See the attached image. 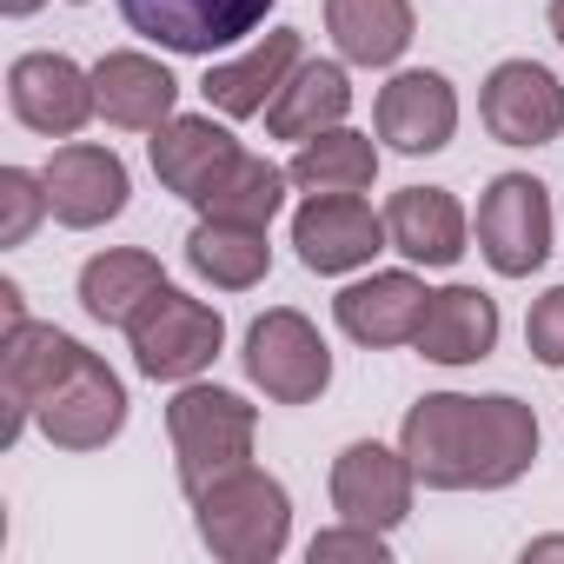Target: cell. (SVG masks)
I'll use <instances>...</instances> for the list:
<instances>
[{
    "label": "cell",
    "instance_id": "cell-1",
    "mask_svg": "<svg viewBox=\"0 0 564 564\" xmlns=\"http://www.w3.org/2000/svg\"><path fill=\"white\" fill-rule=\"evenodd\" d=\"M399 452L432 491H505L538 458V412L511 392H425L399 425Z\"/></svg>",
    "mask_w": 564,
    "mask_h": 564
},
{
    "label": "cell",
    "instance_id": "cell-2",
    "mask_svg": "<svg viewBox=\"0 0 564 564\" xmlns=\"http://www.w3.org/2000/svg\"><path fill=\"white\" fill-rule=\"evenodd\" d=\"M193 524H199V544L213 557H226V564H272L293 544V498H286L279 478L239 465V471L213 478L193 498Z\"/></svg>",
    "mask_w": 564,
    "mask_h": 564
},
{
    "label": "cell",
    "instance_id": "cell-3",
    "mask_svg": "<svg viewBox=\"0 0 564 564\" xmlns=\"http://www.w3.org/2000/svg\"><path fill=\"white\" fill-rule=\"evenodd\" d=\"M252 432H259V412L226 392V386H180L173 405H166V438H173V458H180V491L199 498L213 478L252 465Z\"/></svg>",
    "mask_w": 564,
    "mask_h": 564
},
{
    "label": "cell",
    "instance_id": "cell-4",
    "mask_svg": "<svg viewBox=\"0 0 564 564\" xmlns=\"http://www.w3.org/2000/svg\"><path fill=\"white\" fill-rule=\"evenodd\" d=\"M246 379L272 399V405H313L333 386V352L319 339V326L293 306H272L246 326Z\"/></svg>",
    "mask_w": 564,
    "mask_h": 564
},
{
    "label": "cell",
    "instance_id": "cell-5",
    "mask_svg": "<svg viewBox=\"0 0 564 564\" xmlns=\"http://www.w3.org/2000/svg\"><path fill=\"white\" fill-rule=\"evenodd\" d=\"M127 339H133V366H140L147 379L186 386V379H199V372L219 359L226 319H219L206 300H193V293H180V286H160V300L127 326Z\"/></svg>",
    "mask_w": 564,
    "mask_h": 564
},
{
    "label": "cell",
    "instance_id": "cell-6",
    "mask_svg": "<svg viewBox=\"0 0 564 564\" xmlns=\"http://www.w3.org/2000/svg\"><path fill=\"white\" fill-rule=\"evenodd\" d=\"M478 252L505 279H531L551 259V193L531 173H498L478 199Z\"/></svg>",
    "mask_w": 564,
    "mask_h": 564
},
{
    "label": "cell",
    "instance_id": "cell-7",
    "mask_svg": "<svg viewBox=\"0 0 564 564\" xmlns=\"http://www.w3.org/2000/svg\"><path fill=\"white\" fill-rule=\"evenodd\" d=\"M293 246L306 272L339 279V272L372 265V252H386L392 232H386V213H372L359 193H306V206L293 213Z\"/></svg>",
    "mask_w": 564,
    "mask_h": 564
},
{
    "label": "cell",
    "instance_id": "cell-8",
    "mask_svg": "<svg viewBox=\"0 0 564 564\" xmlns=\"http://www.w3.org/2000/svg\"><path fill=\"white\" fill-rule=\"evenodd\" d=\"M34 425H41L61 452H100V445H113L120 425H127V386L113 379V366H107L100 352L80 346L74 372L47 392V405L34 412Z\"/></svg>",
    "mask_w": 564,
    "mask_h": 564
},
{
    "label": "cell",
    "instance_id": "cell-9",
    "mask_svg": "<svg viewBox=\"0 0 564 564\" xmlns=\"http://www.w3.org/2000/svg\"><path fill=\"white\" fill-rule=\"evenodd\" d=\"M120 14L153 47H166V54H206L213 61L219 47L246 41L272 14V0H120Z\"/></svg>",
    "mask_w": 564,
    "mask_h": 564
},
{
    "label": "cell",
    "instance_id": "cell-10",
    "mask_svg": "<svg viewBox=\"0 0 564 564\" xmlns=\"http://www.w3.org/2000/svg\"><path fill=\"white\" fill-rule=\"evenodd\" d=\"M478 113H485L491 140H505V147H551L564 133V87L538 61H498L485 74Z\"/></svg>",
    "mask_w": 564,
    "mask_h": 564
},
{
    "label": "cell",
    "instance_id": "cell-11",
    "mask_svg": "<svg viewBox=\"0 0 564 564\" xmlns=\"http://www.w3.org/2000/svg\"><path fill=\"white\" fill-rule=\"evenodd\" d=\"M74 359H80V339H67L61 326H14L8 333V346H0V405H8V425H0V445H14L28 425H34V412L47 405V392L74 372Z\"/></svg>",
    "mask_w": 564,
    "mask_h": 564
},
{
    "label": "cell",
    "instance_id": "cell-12",
    "mask_svg": "<svg viewBox=\"0 0 564 564\" xmlns=\"http://www.w3.org/2000/svg\"><path fill=\"white\" fill-rule=\"evenodd\" d=\"M8 107L28 133L74 140L100 107H94V74H80L67 54H21L8 67Z\"/></svg>",
    "mask_w": 564,
    "mask_h": 564
},
{
    "label": "cell",
    "instance_id": "cell-13",
    "mask_svg": "<svg viewBox=\"0 0 564 564\" xmlns=\"http://www.w3.org/2000/svg\"><path fill=\"white\" fill-rule=\"evenodd\" d=\"M41 180H47L54 219L74 226V232H94V226L120 219V213H127V193H133V186H127V160H120L113 147H94V140L61 147V153L41 166Z\"/></svg>",
    "mask_w": 564,
    "mask_h": 564
},
{
    "label": "cell",
    "instance_id": "cell-14",
    "mask_svg": "<svg viewBox=\"0 0 564 564\" xmlns=\"http://www.w3.org/2000/svg\"><path fill=\"white\" fill-rule=\"evenodd\" d=\"M412 485H419L412 458L379 445V438H359L333 458V511L352 518V524H379V531L405 524L412 518Z\"/></svg>",
    "mask_w": 564,
    "mask_h": 564
},
{
    "label": "cell",
    "instance_id": "cell-15",
    "mask_svg": "<svg viewBox=\"0 0 564 564\" xmlns=\"http://www.w3.org/2000/svg\"><path fill=\"white\" fill-rule=\"evenodd\" d=\"M452 133H458V94H452L445 74L405 67V74H392L379 87V140L392 153H412L419 160V153L452 147Z\"/></svg>",
    "mask_w": 564,
    "mask_h": 564
},
{
    "label": "cell",
    "instance_id": "cell-16",
    "mask_svg": "<svg viewBox=\"0 0 564 564\" xmlns=\"http://www.w3.org/2000/svg\"><path fill=\"white\" fill-rule=\"evenodd\" d=\"M239 140L213 120V113H173L160 133H153V173L166 193H180L186 206H199L232 166H239Z\"/></svg>",
    "mask_w": 564,
    "mask_h": 564
},
{
    "label": "cell",
    "instance_id": "cell-17",
    "mask_svg": "<svg viewBox=\"0 0 564 564\" xmlns=\"http://www.w3.org/2000/svg\"><path fill=\"white\" fill-rule=\"evenodd\" d=\"M300 61H306L300 28H272V34H265V41H252L239 61L206 67L199 94H206V107H219L226 120H252V113H265V107L279 100V87L293 80V67H300Z\"/></svg>",
    "mask_w": 564,
    "mask_h": 564
},
{
    "label": "cell",
    "instance_id": "cell-18",
    "mask_svg": "<svg viewBox=\"0 0 564 564\" xmlns=\"http://www.w3.org/2000/svg\"><path fill=\"white\" fill-rule=\"evenodd\" d=\"M425 279L419 272H372L359 279V286H346L333 300V319L346 339L386 352V346H412L419 339V319H425Z\"/></svg>",
    "mask_w": 564,
    "mask_h": 564
},
{
    "label": "cell",
    "instance_id": "cell-19",
    "mask_svg": "<svg viewBox=\"0 0 564 564\" xmlns=\"http://www.w3.org/2000/svg\"><path fill=\"white\" fill-rule=\"evenodd\" d=\"M94 107H100L107 127L160 133L180 107V80L166 74V61L120 47V54H100V67H94Z\"/></svg>",
    "mask_w": 564,
    "mask_h": 564
},
{
    "label": "cell",
    "instance_id": "cell-20",
    "mask_svg": "<svg viewBox=\"0 0 564 564\" xmlns=\"http://www.w3.org/2000/svg\"><path fill=\"white\" fill-rule=\"evenodd\" d=\"M160 286H166V272H160V259L140 252V246H107V252H94V259L80 265V306H87V319L120 326V333L160 300Z\"/></svg>",
    "mask_w": 564,
    "mask_h": 564
},
{
    "label": "cell",
    "instance_id": "cell-21",
    "mask_svg": "<svg viewBox=\"0 0 564 564\" xmlns=\"http://www.w3.org/2000/svg\"><path fill=\"white\" fill-rule=\"evenodd\" d=\"M412 346L432 366H478L498 346V306L478 286H445V293L425 300V319H419V339Z\"/></svg>",
    "mask_w": 564,
    "mask_h": 564
},
{
    "label": "cell",
    "instance_id": "cell-22",
    "mask_svg": "<svg viewBox=\"0 0 564 564\" xmlns=\"http://www.w3.org/2000/svg\"><path fill=\"white\" fill-rule=\"evenodd\" d=\"M386 232L412 265H452L465 252V206L445 186H405L386 206Z\"/></svg>",
    "mask_w": 564,
    "mask_h": 564
},
{
    "label": "cell",
    "instance_id": "cell-23",
    "mask_svg": "<svg viewBox=\"0 0 564 564\" xmlns=\"http://www.w3.org/2000/svg\"><path fill=\"white\" fill-rule=\"evenodd\" d=\"M352 113V80L339 61H300L293 80L279 87V100L265 107V133L272 140H313L326 127H346Z\"/></svg>",
    "mask_w": 564,
    "mask_h": 564
},
{
    "label": "cell",
    "instance_id": "cell-24",
    "mask_svg": "<svg viewBox=\"0 0 564 564\" xmlns=\"http://www.w3.org/2000/svg\"><path fill=\"white\" fill-rule=\"evenodd\" d=\"M326 28L346 67H392L412 47V0H326Z\"/></svg>",
    "mask_w": 564,
    "mask_h": 564
},
{
    "label": "cell",
    "instance_id": "cell-25",
    "mask_svg": "<svg viewBox=\"0 0 564 564\" xmlns=\"http://www.w3.org/2000/svg\"><path fill=\"white\" fill-rule=\"evenodd\" d=\"M186 265L219 293H246L272 272V246L265 226H239V219H199L186 239Z\"/></svg>",
    "mask_w": 564,
    "mask_h": 564
},
{
    "label": "cell",
    "instance_id": "cell-26",
    "mask_svg": "<svg viewBox=\"0 0 564 564\" xmlns=\"http://www.w3.org/2000/svg\"><path fill=\"white\" fill-rule=\"evenodd\" d=\"M286 180L300 193H366L379 180V147L372 133H352V127H326L313 140H300Z\"/></svg>",
    "mask_w": 564,
    "mask_h": 564
},
{
    "label": "cell",
    "instance_id": "cell-27",
    "mask_svg": "<svg viewBox=\"0 0 564 564\" xmlns=\"http://www.w3.org/2000/svg\"><path fill=\"white\" fill-rule=\"evenodd\" d=\"M286 166H272L259 153H239V166L199 199V219H239V226H272V213L286 206Z\"/></svg>",
    "mask_w": 564,
    "mask_h": 564
},
{
    "label": "cell",
    "instance_id": "cell-28",
    "mask_svg": "<svg viewBox=\"0 0 564 564\" xmlns=\"http://www.w3.org/2000/svg\"><path fill=\"white\" fill-rule=\"evenodd\" d=\"M47 213L54 206H47V180L41 173H28V166L0 173V246H28Z\"/></svg>",
    "mask_w": 564,
    "mask_h": 564
},
{
    "label": "cell",
    "instance_id": "cell-29",
    "mask_svg": "<svg viewBox=\"0 0 564 564\" xmlns=\"http://www.w3.org/2000/svg\"><path fill=\"white\" fill-rule=\"evenodd\" d=\"M306 557H313V564H339V557H352V564H386L392 544H386L379 524H352V518H339L333 531H319V538L306 544Z\"/></svg>",
    "mask_w": 564,
    "mask_h": 564
},
{
    "label": "cell",
    "instance_id": "cell-30",
    "mask_svg": "<svg viewBox=\"0 0 564 564\" xmlns=\"http://www.w3.org/2000/svg\"><path fill=\"white\" fill-rule=\"evenodd\" d=\"M524 346H531L544 366H564V286H551V293L531 306V319H524Z\"/></svg>",
    "mask_w": 564,
    "mask_h": 564
},
{
    "label": "cell",
    "instance_id": "cell-31",
    "mask_svg": "<svg viewBox=\"0 0 564 564\" xmlns=\"http://www.w3.org/2000/svg\"><path fill=\"white\" fill-rule=\"evenodd\" d=\"M0 313H8V333L28 326V306H21V286H14V279H0Z\"/></svg>",
    "mask_w": 564,
    "mask_h": 564
},
{
    "label": "cell",
    "instance_id": "cell-32",
    "mask_svg": "<svg viewBox=\"0 0 564 564\" xmlns=\"http://www.w3.org/2000/svg\"><path fill=\"white\" fill-rule=\"evenodd\" d=\"M538 557H564V538H531L524 544V564H538Z\"/></svg>",
    "mask_w": 564,
    "mask_h": 564
},
{
    "label": "cell",
    "instance_id": "cell-33",
    "mask_svg": "<svg viewBox=\"0 0 564 564\" xmlns=\"http://www.w3.org/2000/svg\"><path fill=\"white\" fill-rule=\"evenodd\" d=\"M34 8H41V0H0V14H14V21H21V14H34Z\"/></svg>",
    "mask_w": 564,
    "mask_h": 564
},
{
    "label": "cell",
    "instance_id": "cell-34",
    "mask_svg": "<svg viewBox=\"0 0 564 564\" xmlns=\"http://www.w3.org/2000/svg\"><path fill=\"white\" fill-rule=\"evenodd\" d=\"M551 34H557V47H564V0H551Z\"/></svg>",
    "mask_w": 564,
    "mask_h": 564
},
{
    "label": "cell",
    "instance_id": "cell-35",
    "mask_svg": "<svg viewBox=\"0 0 564 564\" xmlns=\"http://www.w3.org/2000/svg\"><path fill=\"white\" fill-rule=\"evenodd\" d=\"M74 8H80V0H74Z\"/></svg>",
    "mask_w": 564,
    "mask_h": 564
}]
</instances>
